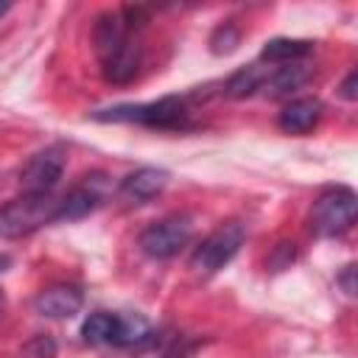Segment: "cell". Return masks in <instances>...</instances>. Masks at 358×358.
Listing matches in <instances>:
<instances>
[{"label":"cell","instance_id":"cell-1","mask_svg":"<svg viewBox=\"0 0 358 358\" xmlns=\"http://www.w3.org/2000/svg\"><path fill=\"white\" fill-rule=\"evenodd\" d=\"M134 31L126 25L120 11H103L95 20L92 42L95 53L101 59V73L112 84H129L140 70V42L131 36Z\"/></svg>","mask_w":358,"mask_h":358},{"label":"cell","instance_id":"cell-12","mask_svg":"<svg viewBox=\"0 0 358 358\" xmlns=\"http://www.w3.org/2000/svg\"><path fill=\"white\" fill-rule=\"evenodd\" d=\"M322 117V103L316 98H294L280 112V129L285 134H305Z\"/></svg>","mask_w":358,"mask_h":358},{"label":"cell","instance_id":"cell-17","mask_svg":"<svg viewBox=\"0 0 358 358\" xmlns=\"http://www.w3.org/2000/svg\"><path fill=\"white\" fill-rule=\"evenodd\" d=\"M238 42H241V34H238V28L232 25V22H224V25H218L215 28V34L210 36V45H213V53H232L235 48H238Z\"/></svg>","mask_w":358,"mask_h":358},{"label":"cell","instance_id":"cell-15","mask_svg":"<svg viewBox=\"0 0 358 358\" xmlns=\"http://www.w3.org/2000/svg\"><path fill=\"white\" fill-rule=\"evenodd\" d=\"M115 333H117V313L98 310V313H90L81 324V336L87 344H112Z\"/></svg>","mask_w":358,"mask_h":358},{"label":"cell","instance_id":"cell-13","mask_svg":"<svg viewBox=\"0 0 358 358\" xmlns=\"http://www.w3.org/2000/svg\"><path fill=\"white\" fill-rule=\"evenodd\" d=\"M310 50H313V42H308V39H285V36H280V39H271V42L263 45L260 62L263 64L266 62L268 64H288V62H299Z\"/></svg>","mask_w":358,"mask_h":358},{"label":"cell","instance_id":"cell-21","mask_svg":"<svg viewBox=\"0 0 358 358\" xmlns=\"http://www.w3.org/2000/svg\"><path fill=\"white\" fill-rule=\"evenodd\" d=\"M6 266H8V257H0V271H3Z\"/></svg>","mask_w":358,"mask_h":358},{"label":"cell","instance_id":"cell-10","mask_svg":"<svg viewBox=\"0 0 358 358\" xmlns=\"http://www.w3.org/2000/svg\"><path fill=\"white\" fill-rule=\"evenodd\" d=\"M81 305H84V294L76 285H50L45 291H39L34 299V310L48 319L76 316L81 310Z\"/></svg>","mask_w":358,"mask_h":358},{"label":"cell","instance_id":"cell-20","mask_svg":"<svg viewBox=\"0 0 358 358\" xmlns=\"http://www.w3.org/2000/svg\"><path fill=\"white\" fill-rule=\"evenodd\" d=\"M8 8H11V6H8V3H0V17H3V14H6V11H8Z\"/></svg>","mask_w":358,"mask_h":358},{"label":"cell","instance_id":"cell-7","mask_svg":"<svg viewBox=\"0 0 358 358\" xmlns=\"http://www.w3.org/2000/svg\"><path fill=\"white\" fill-rule=\"evenodd\" d=\"M67 165V151L62 145H50L39 154H34L17 173V182L22 193H53Z\"/></svg>","mask_w":358,"mask_h":358},{"label":"cell","instance_id":"cell-8","mask_svg":"<svg viewBox=\"0 0 358 358\" xmlns=\"http://www.w3.org/2000/svg\"><path fill=\"white\" fill-rule=\"evenodd\" d=\"M103 193H106V179L101 173L84 176V182H78L73 190H67L62 196V218L59 221H73V218L90 215L101 204Z\"/></svg>","mask_w":358,"mask_h":358},{"label":"cell","instance_id":"cell-11","mask_svg":"<svg viewBox=\"0 0 358 358\" xmlns=\"http://www.w3.org/2000/svg\"><path fill=\"white\" fill-rule=\"evenodd\" d=\"M310 73H313V70H310L308 64H302V62H288V64H280V67H268L260 92H263L266 98L291 95V92H296L299 87L308 84Z\"/></svg>","mask_w":358,"mask_h":358},{"label":"cell","instance_id":"cell-18","mask_svg":"<svg viewBox=\"0 0 358 358\" xmlns=\"http://www.w3.org/2000/svg\"><path fill=\"white\" fill-rule=\"evenodd\" d=\"M341 98H347V101H355V98H358V73H355V70H350V76L344 78V84H341Z\"/></svg>","mask_w":358,"mask_h":358},{"label":"cell","instance_id":"cell-5","mask_svg":"<svg viewBox=\"0 0 358 358\" xmlns=\"http://www.w3.org/2000/svg\"><path fill=\"white\" fill-rule=\"evenodd\" d=\"M355 210H358V199H355L352 187H344V185L327 187L313 201V210H310L313 229L324 238H336L352 227Z\"/></svg>","mask_w":358,"mask_h":358},{"label":"cell","instance_id":"cell-4","mask_svg":"<svg viewBox=\"0 0 358 358\" xmlns=\"http://www.w3.org/2000/svg\"><path fill=\"white\" fill-rule=\"evenodd\" d=\"M246 241V229L241 221H227L221 227H215L190 255V268L199 277H213L215 271H221L243 246Z\"/></svg>","mask_w":358,"mask_h":358},{"label":"cell","instance_id":"cell-19","mask_svg":"<svg viewBox=\"0 0 358 358\" xmlns=\"http://www.w3.org/2000/svg\"><path fill=\"white\" fill-rule=\"evenodd\" d=\"M352 277H355V266L350 263V266H344V271H341V277H338V282L344 285L347 294H355V280H352Z\"/></svg>","mask_w":358,"mask_h":358},{"label":"cell","instance_id":"cell-3","mask_svg":"<svg viewBox=\"0 0 358 358\" xmlns=\"http://www.w3.org/2000/svg\"><path fill=\"white\" fill-rule=\"evenodd\" d=\"M92 120L143 123L151 129H182L187 123V106H185V98L168 95V98L148 101V103H120V106L98 109V112H92Z\"/></svg>","mask_w":358,"mask_h":358},{"label":"cell","instance_id":"cell-2","mask_svg":"<svg viewBox=\"0 0 358 358\" xmlns=\"http://www.w3.org/2000/svg\"><path fill=\"white\" fill-rule=\"evenodd\" d=\"M62 218V196L53 193H22L0 207V238H25L45 224Z\"/></svg>","mask_w":358,"mask_h":358},{"label":"cell","instance_id":"cell-16","mask_svg":"<svg viewBox=\"0 0 358 358\" xmlns=\"http://www.w3.org/2000/svg\"><path fill=\"white\" fill-rule=\"evenodd\" d=\"M148 338V322L143 316H117V333L112 344L117 347H131Z\"/></svg>","mask_w":358,"mask_h":358},{"label":"cell","instance_id":"cell-9","mask_svg":"<svg viewBox=\"0 0 358 358\" xmlns=\"http://www.w3.org/2000/svg\"><path fill=\"white\" fill-rule=\"evenodd\" d=\"M168 171L162 168H137L134 173H129L120 187H117V196L126 201V204H145L151 201L154 196H159L168 185Z\"/></svg>","mask_w":358,"mask_h":358},{"label":"cell","instance_id":"cell-14","mask_svg":"<svg viewBox=\"0 0 358 358\" xmlns=\"http://www.w3.org/2000/svg\"><path fill=\"white\" fill-rule=\"evenodd\" d=\"M266 73H268V67H266L263 62L246 64V67L235 70V73L227 78V84H224V92H227L229 98H249V95L260 92Z\"/></svg>","mask_w":358,"mask_h":358},{"label":"cell","instance_id":"cell-6","mask_svg":"<svg viewBox=\"0 0 358 358\" xmlns=\"http://www.w3.org/2000/svg\"><path fill=\"white\" fill-rule=\"evenodd\" d=\"M193 238V221L187 215H168L162 221H154L140 232V249L154 260L173 257L182 246H187Z\"/></svg>","mask_w":358,"mask_h":358}]
</instances>
